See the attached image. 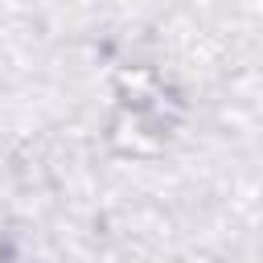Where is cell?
Segmentation results:
<instances>
[{"label":"cell","mask_w":263,"mask_h":263,"mask_svg":"<svg viewBox=\"0 0 263 263\" xmlns=\"http://www.w3.org/2000/svg\"><path fill=\"white\" fill-rule=\"evenodd\" d=\"M115 144H119L123 152H132V156H152V152H160V136L152 132V123H148L140 111H132V115H123V119L115 123Z\"/></svg>","instance_id":"cell-1"}]
</instances>
